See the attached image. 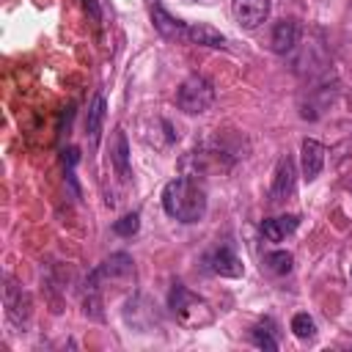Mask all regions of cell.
<instances>
[{
	"instance_id": "1",
	"label": "cell",
	"mask_w": 352,
	"mask_h": 352,
	"mask_svg": "<svg viewBox=\"0 0 352 352\" xmlns=\"http://www.w3.org/2000/svg\"><path fill=\"white\" fill-rule=\"evenodd\" d=\"M162 209L179 223H198L206 214V190L192 176H176L162 190Z\"/></svg>"
},
{
	"instance_id": "15",
	"label": "cell",
	"mask_w": 352,
	"mask_h": 352,
	"mask_svg": "<svg viewBox=\"0 0 352 352\" xmlns=\"http://www.w3.org/2000/svg\"><path fill=\"white\" fill-rule=\"evenodd\" d=\"M250 341H253L258 349L275 352V349H278V341H275V324H272V319L258 322V324L250 330Z\"/></svg>"
},
{
	"instance_id": "7",
	"label": "cell",
	"mask_w": 352,
	"mask_h": 352,
	"mask_svg": "<svg viewBox=\"0 0 352 352\" xmlns=\"http://www.w3.org/2000/svg\"><path fill=\"white\" fill-rule=\"evenodd\" d=\"M151 22H154L157 33H160L162 38H168V41H184V38H187V22L170 16L160 3L151 6Z\"/></svg>"
},
{
	"instance_id": "10",
	"label": "cell",
	"mask_w": 352,
	"mask_h": 352,
	"mask_svg": "<svg viewBox=\"0 0 352 352\" xmlns=\"http://www.w3.org/2000/svg\"><path fill=\"white\" fill-rule=\"evenodd\" d=\"M110 162L118 173L121 182H129L132 179V170H129V143H126V135L124 129H116L113 132V140H110Z\"/></svg>"
},
{
	"instance_id": "19",
	"label": "cell",
	"mask_w": 352,
	"mask_h": 352,
	"mask_svg": "<svg viewBox=\"0 0 352 352\" xmlns=\"http://www.w3.org/2000/svg\"><path fill=\"white\" fill-rule=\"evenodd\" d=\"M184 3H192V0H184Z\"/></svg>"
},
{
	"instance_id": "12",
	"label": "cell",
	"mask_w": 352,
	"mask_h": 352,
	"mask_svg": "<svg viewBox=\"0 0 352 352\" xmlns=\"http://www.w3.org/2000/svg\"><path fill=\"white\" fill-rule=\"evenodd\" d=\"M300 226V217L297 214H280V217H270L261 223V236L267 242H283L294 228Z\"/></svg>"
},
{
	"instance_id": "4",
	"label": "cell",
	"mask_w": 352,
	"mask_h": 352,
	"mask_svg": "<svg viewBox=\"0 0 352 352\" xmlns=\"http://www.w3.org/2000/svg\"><path fill=\"white\" fill-rule=\"evenodd\" d=\"M3 305H6V319H8L14 327L25 330V327L30 324L33 300H30V294H28L19 283H14L11 278H6V286H3Z\"/></svg>"
},
{
	"instance_id": "16",
	"label": "cell",
	"mask_w": 352,
	"mask_h": 352,
	"mask_svg": "<svg viewBox=\"0 0 352 352\" xmlns=\"http://www.w3.org/2000/svg\"><path fill=\"white\" fill-rule=\"evenodd\" d=\"M264 264H267V270L275 272V275H289L292 267H294V258H292V253H286V250H272V253L264 256Z\"/></svg>"
},
{
	"instance_id": "11",
	"label": "cell",
	"mask_w": 352,
	"mask_h": 352,
	"mask_svg": "<svg viewBox=\"0 0 352 352\" xmlns=\"http://www.w3.org/2000/svg\"><path fill=\"white\" fill-rule=\"evenodd\" d=\"M209 264H212V272H217L220 278H239V275L245 272V267H242L239 256H236L228 245L217 248V250H214V256L209 258Z\"/></svg>"
},
{
	"instance_id": "3",
	"label": "cell",
	"mask_w": 352,
	"mask_h": 352,
	"mask_svg": "<svg viewBox=\"0 0 352 352\" xmlns=\"http://www.w3.org/2000/svg\"><path fill=\"white\" fill-rule=\"evenodd\" d=\"M212 102H214V88H212V82H209L206 77H198V74L187 77V80L179 85V91H176V104H179V110H184L187 116L206 113V110L212 107Z\"/></svg>"
},
{
	"instance_id": "6",
	"label": "cell",
	"mask_w": 352,
	"mask_h": 352,
	"mask_svg": "<svg viewBox=\"0 0 352 352\" xmlns=\"http://www.w3.org/2000/svg\"><path fill=\"white\" fill-rule=\"evenodd\" d=\"M231 14L242 30H256L270 16V0H231Z\"/></svg>"
},
{
	"instance_id": "17",
	"label": "cell",
	"mask_w": 352,
	"mask_h": 352,
	"mask_svg": "<svg viewBox=\"0 0 352 352\" xmlns=\"http://www.w3.org/2000/svg\"><path fill=\"white\" fill-rule=\"evenodd\" d=\"M292 333H294L297 338L308 341V338L316 336V324H314V319H311L308 314H294V316H292Z\"/></svg>"
},
{
	"instance_id": "18",
	"label": "cell",
	"mask_w": 352,
	"mask_h": 352,
	"mask_svg": "<svg viewBox=\"0 0 352 352\" xmlns=\"http://www.w3.org/2000/svg\"><path fill=\"white\" fill-rule=\"evenodd\" d=\"M138 228H140V217H138V212L124 214L121 220H116V223H113V231H116L118 236H132Z\"/></svg>"
},
{
	"instance_id": "9",
	"label": "cell",
	"mask_w": 352,
	"mask_h": 352,
	"mask_svg": "<svg viewBox=\"0 0 352 352\" xmlns=\"http://www.w3.org/2000/svg\"><path fill=\"white\" fill-rule=\"evenodd\" d=\"M297 41H300V25H297L294 19H280V22H275L272 36H270V47H272V52H278V55H289V52L297 47Z\"/></svg>"
},
{
	"instance_id": "5",
	"label": "cell",
	"mask_w": 352,
	"mask_h": 352,
	"mask_svg": "<svg viewBox=\"0 0 352 352\" xmlns=\"http://www.w3.org/2000/svg\"><path fill=\"white\" fill-rule=\"evenodd\" d=\"M294 176H297V168H294V160L292 154H283L275 165V173H272V187H270V201L272 204H283L292 198L294 192Z\"/></svg>"
},
{
	"instance_id": "2",
	"label": "cell",
	"mask_w": 352,
	"mask_h": 352,
	"mask_svg": "<svg viewBox=\"0 0 352 352\" xmlns=\"http://www.w3.org/2000/svg\"><path fill=\"white\" fill-rule=\"evenodd\" d=\"M168 308H170V314L176 316V322L184 324V327H204V324H209V322L214 319L209 302H206L204 297L192 294V292H190L184 283H179V280H173V286H170Z\"/></svg>"
},
{
	"instance_id": "8",
	"label": "cell",
	"mask_w": 352,
	"mask_h": 352,
	"mask_svg": "<svg viewBox=\"0 0 352 352\" xmlns=\"http://www.w3.org/2000/svg\"><path fill=\"white\" fill-rule=\"evenodd\" d=\"M322 165H324V146L314 138H305L302 146H300V168H302V179L305 182H314L319 173H322Z\"/></svg>"
},
{
	"instance_id": "14",
	"label": "cell",
	"mask_w": 352,
	"mask_h": 352,
	"mask_svg": "<svg viewBox=\"0 0 352 352\" xmlns=\"http://www.w3.org/2000/svg\"><path fill=\"white\" fill-rule=\"evenodd\" d=\"M102 121H104V96L96 94L91 107H88V116H85V132L91 138V143L99 140V132H102Z\"/></svg>"
},
{
	"instance_id": "13",
	"label": "cell",
	"mask_w": 352,
	"mask_h": 352,
	"mask_svg": "<svg viewBox=\"0 0 352 352\" xmlns=\"http://www.w3.org/2000/svg\"><path fill=\"white\" fill-rule=\"evenodd\" d=\"M187 44H198V47H226V36L220 30H214L206 22H192L187 25Z\"/></svg>"
}]
</instances>
